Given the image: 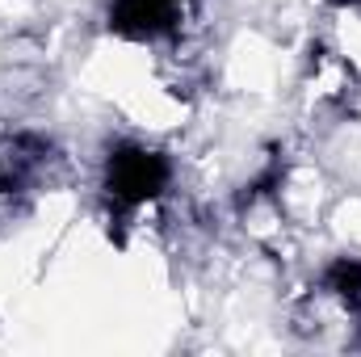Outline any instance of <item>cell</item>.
I'll return each mask as SVG.
<instances>
[{
  "label": "cell",
  "mask_w": 361,
  "mask_h": 357,
  "mask_svg": "<svg viewBox=\"0 0 361 357\" xmlns=\"http://www.w3.org/2000/svg\"><path fill=\"white\" fill-rule=\"evenodd\" d=\"M169 185V160L152 147H139V143H126L109 156V169H105V189L118 206L135 210V206H147L152 198H160Z\"/></svg>",
  "instance_id": "obj_1"
},
{
  "label": "cell",
  "mask_w": 361,
  "mask_h": 357,
  "mask_svg": "<svg viewBox=\"0 0 361 357\" xmlns=\"http://www.w3.org/2000/svg\"><path fill=\"white\" fill-rule=\"evenodd\" d=\"M193 0H118L109 25L126 38H160L173 34Z\"/></svg>",
  "instance_id": "obj_2"
},
{
  "label": "cell",
  "mask_w": 361,
  "mask_h": 357,
  "mask_svg": "<svg viewBox=\"0 0 361 357\" xmlns=\"http://www.w3.org/2000/svg\"><path fill=\"white\" fill-rule=\"evenodd\" d=\"M324 290L341 298L349 311H361V257H341L324 273Z\"/></svg>",
  "instance_id": "obj_3"
}]
</instances>
